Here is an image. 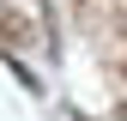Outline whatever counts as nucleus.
<instances>
[{"label": "nucleus", "mask_w": 127, "mask_h": 121, "mask_svg": "<svg viewBox=\"0 0 127 121\" xmlns=\"http://www.w3.org/2000/svg\"><path fill=\"white\" fill-rule=\"evenodd\" d=\"M115 121H127V103H121V109H115Z\"/></svg>", "instance_id": "nucleus-2"}, {"label": "nucleus", "mask_w": 127, "mask_h": 121, "mask_svg": "<svg viewBox=\"0 0 127 121\" xmlns=\"http://www.w3.org/2000/svg\"><path fill=\"white\" fill-rule=\"evenodd\" d=\"M0 36H6V42H12V49H18V42L30 36V30H24V18H18V12H12V6H6V0H0Z\"/></svg>", "instance_id": "nucleus-1"}]
</instances>
